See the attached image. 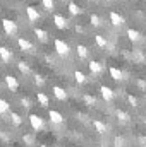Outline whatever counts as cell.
I'll use <instances>...</instances> for the list:
<instances>
[{
  "instance_id": "cell-36",
  "label": "cell",
  "mask_w": 146,
  "mask_h": 147,
  "mask_svg": "<svg viewBox=\"0 0 146 147\" xmlns=\"http://www.w3.org/2000/svg\"><path fill=\"white\" fill-rule=\"evenodd\" d=\"M138 86H139V87H143V89H145V87H146V82H145V80H139V82H138Z\"/></svg>"
},
{
  "instance_id": "cell-9",
  "label": "cell",
  "mask_w": 146,
  "mask_h": 147,
  "mask_svg": "<svg viewBox=\"0 0 146 147\" xmlns=\"http://www.w3.org/2000/svg\"><path fill=\"white\" fill-rule=\"evenodd\" d=\"M93 128H95L100 135H103V134L108 132V127H107L103 121H100V120H93Z\"/></svg>"
},
{
  "instance_id": "cell-10",
  "label": "cell",
  "mask_w": 146,
  "mask_h": 147,
  "mask_svg": "<svg viewBox=\"0 0 146 147\" xmlns=\"http://www.w3.org/2000/svg\"><path fill=\"white\" fill-rule=\"evenodd\" d=\"M0 58H2V62L9 63V62L12 60V51H10L7 46H0Z\"/></svg>"
},
{
  "instance_id": "cell-25",
  "label": "cell",
  "mask_w": 146,
  "mask_h": 147,
  "mask_svg": "<svg viewBox=\"0 0 146 147\" xmlns=\"http://www.w3.org/2000/svg\"><path fill=\"white\" fill-rule=\"evenodd\" d=\"M83 99H84V103H86L88 106H95V105H96V98L91 96V94H84Z\"/></svg>"
},
{
  "instance_id": "cell-28",
  "label": "cell",
  "mask_w": 146,
  "mask_h": 147,
  "mask_svg": "<svg viewBox=\"0 0 146 147\" xmlns=\"http://www.w3.org/2000/svg\"><path fill=\"white\" fill-rule=\"evenodd\" d=\"M9 110H10L9 103H7L5 99H2V98H0V115H5V113H9Z\"/></svg>"
},
{
  "instance_id": "cell-8",
  "label": "cell",
  "mask_w": 146,
  "mask_h": 147,
  "mask_svg": "<svg viewBox=\"0 0 146 147\" xmlns=\"http://www.w3.org/2000/svg\"><path fill=\"white\" fill-rule=\"evenodd\" d=\"M100 94H102V98L105 99V101H112L113 99V91H112V87H108V86H102L100 87Z\"/></svg>"
},
{
  "instance_id": "cell-35",
  "label": "cell",
  "mask_w": 146,
  "mask_h": 147,
  "mask_svg": "<svg viewBox=\"0 0 146 147\" xmlns=\"http://www.w3.org/2000/svg\"><path fill=\"white\" fill-rule=\"evenodd\" d=\"M138 142H139L141 147H146V137L145 135H139V137H138Z\"/></svg>"
},
{
  "instance_id": "cell-19",
  "label": "cell",
  "mask_w": 146,
  "mask_h": 147,
  "mask_svg": "<svg viewBox=\"0 0 146 147\" xmlns=\"http://www.w3.org/2000/svg\"><path fill=\"white\" fill-rule=\"evenodd\" d=\"M10 121H12V125H14V127H19V125L23 123V118H21V115H19V113L12 111V113H10Z\"/></svg>"
},
{
  "instance_id": "cell-12",
  "label": "cell",
  "mask_w": 146,
  "mask_h": 147,
  "mask_svg": "<svg viewBox=\"0 0 146 147\" xmlns=\"http://www.w3.org/2000/svg\"><path fill=\"white\" fill-rule=\"evenodd\" d=\"M110 22L119 28V26L124 24V17H122L120 14H117V12H110Z\"/></svg>"
},
{
  "instance_id": "cell-4",
  "label": "cell",
  "mask_w": 146,
  "mask_h": 147,
  "mask_svg": "<svg viewBox=\"0 0 146 147\" xmlns=\"http://www.w3.org/2000/svg\"><path fill=\"white\" fill-rule=\"evenodd\" d=\"M48 118H50V121L53 123V125H62L64 123V116H62V113L57 110H50L48 111Z\"/></svg>"
},
{
  "instance_id": "cell-27",
  "label": "cell",
  "mask_w": 146,
  "mask_h": 147,
  "mask_svg": "<svg viewBox=\"0 0 146 147\" xmlns=\"http://www.w3.org/2000/svg\"><path fill=\"white\" fill-rule=\"evenodd\" d=\"M95 41H96V45H98L100 48H105V46L108 45V41L102 36V34H96V36H95Z\"/></svg>"
},
{
  "instance_id": "cell-30",
  "label": "cell",
  "mask_w": 146,
  "mask_h": 147,
  "mask_svg": "<svg viewBox=\"0 0 146 147\" xmlns=\"http://www.w3.org/2000/svg\"><path fill=\"white\" fill-rule=\"evenodd\" d=\"M113 147H126V140H124L120 135L113 137Z\"/></svg>"
},
{
  "instance_id": "cell-22",
  "label": "cell",
  "mask_w": 146,
  "mask_h": 147,
  "mask_svg": "<svg viewBox=\"0 0 146 147\" xmlns=\"http://www.w3.org/2000/svg\"><path fill=\"white\" fill-rule=\"evenodd\" d=\"M76 51H77V55H79V58H86L88 57V48L84 46V45H77V48H76Z\"/></svg>"
},
{
  "instance_id": "cell-7",
  "label": "cell",
  "mask_w": 146,
  "mask_h": 147,
  "mask_svg": "<svg viewBox=\"0 0 146 147\" xmlns=\"http://www.w3.org/2000/svg\"><path fill=\"white\" fill-rule=\"evenodd\" d=\"M88 67H89V72L93 74V75H100V74L103 72V65L100 62H96V60H91L88 63Z\"/></svg>"
},
{
  "instance_id": "cell-33",
  "label": "cell",
  "mask_w": 146,
  "mask_h": 147,
  "mask_svg": "<svg viewBox=\"0 0 146 147\" xmlns=\"http://www.w3.org/2000/svg\"><path fill=\"white\" fill-rule=\"evenodd\" d=\"M127 101H129V105H131L132 108H136V106H138V99H136L132 94H129V96H127Z\"/></svg>"
},
{
  "instance_id": "cell-29",
  "label": "cell",
  "mask_w": 146,
  "mask_h": 147,
  "mask_svg": "<svg viewBox=\"0 0 146 147\" xmlns=\"http://www.w3.org/2000/svg\"><path fill=\"white\" fill-rule=\"evenodd\" d=\"M89 21H91V24H93L95 28H100V26H102V19H100V17H98L96 14H91Z\"/></svg>"
},
{
  "instance_id": "cell-32",
  "label": "cell",
  "mask_w": 146,
  "mask_h": 147,
  "mask_svg": "<svg viewBox=\"0 0 146 147\" xmlns=\"http://www.w3.org/2000/svg\"><path fill=\"white\" fill-rule=\"evenodd\" d=\"M33 80H35V84H36V86H40V87L45 84V79H43V75H40V74H35Z\"/></svg>"
},
{
  "instance_id": "cell-21",
  "label": "cell",
  "mask_w": 146,
  "mask_h": 147,
  "mask_svg": "<svg viewBox=\"0 0 146 147\" xmlns=\"http://www.w3.org/2000/svg\"><path fill=\"white\" fill-rule=\"evenodd\" d=\"M35 34H36V38L40 41H46V39H48V33H46L45 29H41V28H36V29H35Z\"/></svg>"
},
{
  "instance_id": "cell-1",
  "label": "cell",
  "mask_w": 146,
  "mask_h": 147,
  "mask_svg": "<svg viewBox=\"0 0 146 147\" xmlns=\"http://www.w3.org/2000/svg\"><path fill=\"white\" fill-rule=\"evenodd\" d=\"M53 46H55L57 55H60V57H69V55H71V46H69L65 41H62V39H55Z\"/></svg>"
},
{
  "instance_id": "cell-31",
  "label": "cell",
  "mask_w": 146,
  "mask_h": 147,
  "mask_svg": "<svg viewBox=\"0 0 146 147\" xmlns=\"http://www.w3.org/2000/svg\"><path fill=\"white\" fill-rule=\"evenodd\" d=\"M23 142H24L26 146H33V144H35V137L29 135V134H26V135H23Z\"/></svg>"
},
{
  "instance_id": "cell-17",
  "label": "cell",
  "mask_w": 146,
  "mask_h": 147,
  "mask_svg": "<svg viewBox=\"0 0 146 147\" xmlns=\"http://www.w3.org/2000/svg\"><path fill=\"white\" fill-rule=\"evenodd\" d=\"M115 116H117V120H119L120 123H127V121L131 120L129 113H126V111H122V110H117V111H115Z\"/></svg>"
},
{
  "instance_id": "cell-6",
  "label": "cell",
  "mask_w": 146,
  "mask_h": 147,
  "mask_svg": "<svg viewBox=\"0 0 146 147\" xmlns=\"http://www.w3.org/2000/svg\"><path fill=\"white\" fill-rule=\"evenodd\" d=\"M52 91H53V96H55L59 101H65V99H67V91H65L64 87H60V86H53Z\"/></svg>"
},
{
  "instance_id": "cell-24",
  "label": "cell",
  "mask_w": 146,
  "mask_h": 147,
  "mask_svg": "<svg viewBox=\"0 0 146 147\" xmlns=\"http://www.w3.org/2000/svg\"><path fill=\"white\" fill-rule=\"evenodd\" d=\"M41 5H43V9L48 10V12H52V10L55 9V2H53V0H41Z\"/></svg>"
},
{
  "instance_id": "cell-14",
  "label": "cell",
  "mask_w": 146,
  "mask_h": 147,
  "mask_svg": "<svg viewBox=\"0 0 146 147\" xmlns=\"http://www.w3.org/2000/svg\"><path fill=\"white\" fill-rule=\"evenodd\" d=\"M26 14H28L29 22H36L38 19H40V14H38V10L35 7H28V9H26Z\"/></svg>"
},
{
  "instance_id": "cell-18",
  "label": "cell",
  "mask_w": 146,
  "mask_h": 147,
  "mask_svg": "<svg viewBox=\"0 0 146 147\" xmlns=\"http://www.w3.org/2000/svg\"><path fill=\"white\" fill-rule=\"evenodd\" d=\"M127 38L132 41V43H138L141 39V33L136 31V29H127Z\"/></svg>"
},
{
  "instance_id": "cell-26",
  "label": "cell",
  "mask_w": 146,
  "mask_h": 147,
  "mask_svg": "<svg viewBox=\"0 0 146 147\" xmlns=\"http://www.w3.org/2000/svg\"><path fill=\"white\" fill-rule=\"evenodd\" d=\"M69 12H71L72 16H77V14H81V12H83V9H81V7H77V3L71 2V3H69Z\"/></svg>"
},
{
  "instance_id": "cell-34",
  "label": "cell",
  "mask_w": 146,
  "mask_h": 147,
  "mask_svg": "<svg viewBox=\"0 0 146 147\" xmlns=\"http://www.w3.org/2000/svg\"><path fill=\"white\" fill-rule=\"evenodd\" d=\"M21 105H23L24 108H29V106H31V101H29V98H23V99H21Z\"/></svg>"
},
{
  "instance_id": "cell-16",
  "label": "cell",
  "mask_w": 146,
  "mask_h": 147,
  "mask_svg": "<svg viewBox=\"0 0 146 147\" xmlns=\"http://www.w3.org/2000/svg\"><path fill=\"white\" fill-rule=\"evenodd\" d=\"M110 77L113 79V80H122L124 79V74H122V70H119L117 67H110Z\"/></svg>"
},
{
  "instance_id": "cell-2",
  "label": "cell",
  "mask_w": 146,
  "mask_h": 147,
  "mask_svg": "<svg viewBox=\"0 0 146 147\" xmlns=\"http://www.w3.org/2000/svg\"><path fill=\"white\" fill-rule=\"evenodd\" d=\"M29 125H31L33 130L40 132V130L45 128V120H43L40 115H36V113H31V115H29Z\"/></svg>"
},
{
  "instance_id": "cell-37",
  "label": "cell",
  "mask_w": 146,
  "mask_h": 147,
  "mask_svg": "<svg viewBox=\"0 0 146 147\" xmlns=\"http://www.w3.org/2000/svg\"><path fill=\"white\" fill-rule=\"evenodd\" d=\"M41 147H50V146H41Z\"/></svg>"
},
{
  "instance_id": "cell-11",
  "label": "cell",
  "mask_w": 146,
  "mask_h": 147,
  "mask_svg": "<svg viewBox=\"0 0 146 147\" xmlns=\"http://www.w3.org/2000/svg\"><path fill=\"white\" fill-rule=\"evenodd\" d=\"M17 45H19V48H21L23 51H33V50H35V46H33L28 39H24V38H19V39H17Z\"/></svg>"
},
{
  "instance_id": "cell-20",
  "label": "cell",
  "mask_w": 146,
  "mask_h": 147,
  "mask_svg": "<svg viewBox=\"0 0 146 147\" xmlns=\"http://www.w3.org/2000/svg\"><path fill=\"white\" fill-rule=\"evenodd\" d=\"M17 70L23 74V75H28V74L31 72V70H29V65H28L26 62H17Z\"/></svg>"
},
{
  "instance_id": "cell-15",
  "label": "cell",
  "mask_w": 146,
  "mask_h": 147,
  "mask_svg": "<svg viewBox=\"0 0 146 147\" xmlns=\"http://www.w3.org/2000/svg\"><path fill=\"white\" fill-rule=\"evenodd\" d=\"M38 103H40V106L41 108H48V105H50V99H48V96L45 94V92H38Z\"/></svg>"
},
{
  "instance_id": "cell-23",
  "label": "cell",
  "mask_w": 146,
  "mask_h": 147,
  "mask_svg": "<svg viewBox=\"0 0 146 147\" xmlns=\"http://www.w3.org/2000/svg\"><path fill=\"white\" fill-rule=\"evenodd\" d=\"M74 79H76V82H77V84H84V82L88 80V79H86V75L81 72V70H76V72H74Z\"/></svg>"
},
{
  "instance_id": "cell-13",
  "label": "cell",
  "mask_w": 146,
  "mask_h": 147,
  "mask_svg": "<svg viewBox=\"0 0 146 147\" xmlns=\"http://www.w3.org/2000/svg\"><path fill=\"white\" fill-rule=\"evenodd\" d=\"M53 24H55L59 29H65V28H67V21H65L60 14H55V16H53Z\"/></svg>"
},
{
  "instance_id": "cell-3",
  "label": "cell",
  "mask_w": 146,
  "mask_h": 147,
  "mask_svg": "<svg viewBox=\"0 0 146 147\" xmlns=\"http://www.w3.org/2000/svg\"><path fill=\"white\" fill-rule=\"evenodd\" d=\"M2 28L7 36H16L17 34V24L10 19H2Z\"/></svg>"
},
{
  "instance_id": "cell-5",
  "label": "cell",
  "mask_w": 146,
  "mask_h": 147,
  "mask_svg": "<svg viewBox=\"0 0 146 147\" xmlns=\"http://www.w3.org/2000/svg\"><path fill=\"white\" fill-rule=\"evenodd\" d=\"M5 84H7V87H9V91L10 92H17V89H19V82H17V79L14 77V75H5Z\"/></svg>"
}]
</instances>
